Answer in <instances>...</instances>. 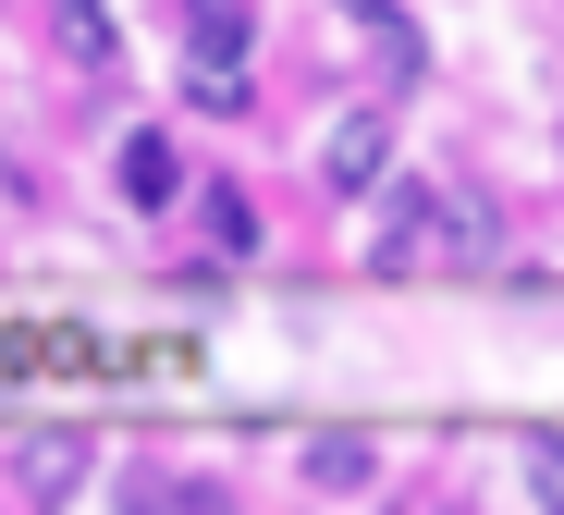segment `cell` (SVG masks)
I'll return each instance as SVG.
<instances>
[{"label": "cell", "mask_w": 564, "mask_h": 515, "mask_svg": "<svg viewBox=\"0 0 564 515\" xmlns=\"http://www.w3.org/2000/svg\"><path fill=\"white\" fill-rule=\"evenodd\" d=\"M319 184H332V196H381V184H393V111H381V98L332 111V136H319Z\"/></svg>", "instance_id": "cell-1"}, {"label": "cell", "mask_w": 564, "mask_h": 515, "mask_svg": "<svg viewBox=\"0 0 564 515\" xmlns=\"http://www.w3.org/2000/svg\"><path fill=\"white\" fill-rule=\"evenodd\" d=\"M430 234H442V184L393 172V184H381V234H368V270H381V282L430 270Z\"/></svg>", "instance_id": "cell-2"}, {"label": "cell", "mask_w": 564, "mask_h": 515, "mask_svg": "<svg viewBox=\"0 0 564 515\" xmlns=\"http://www.w3.org/2000/svg\"><path fill=\"white\" fill-rule=\"evenodd\" d=\"M184 98H197V111H221V124H234V111H258V86H246V74H221V62H184Z\"/></svg>", "instance_id": "cell-10"}, {"label": "cell", "mask_w": 564, "mask_h": 515, "mask_svg": "<svg viewBox=\"0 0 564 515\" xmlns=\"http://www.w3.org/2000/svg\"><path fill=\"white\" fill-rule=\"evenodd\" d=\"M528 491H540V503H564V442H540V454H528Z\"/></svg>", "instance_id": "cell-12"}, {"label": "cell", "mask_w": 564, "mask_h": 515, "mask_svg": "<svg viewBox=\"0 0 564 515\" xmlns=\"http://www.w3.org/2000/svg\"><path fill=\"white\" fill-rule=\"evenodd\" d=\"M503 258V210H491V196H442V234H430V270H466V282H479Z\"/></svg>", "instance_id": "cell-3"}, {"label": "cell", "mask_w": 564, "mask_h": 515, "mask_svg": "<svg viewBox=\"0 0 564 515\" xmlns=\"http://www.w3.org/2000/svg\"><path fill=\"white\" fill-rule=\"evenodd\" d=\"M50 37H62V62H74V74H111V62H123L111 0H50Z\"/></svg>", "instance_id": "cell-6"}, {"label": "cell", "mask_w": 564, "mask_h": 515, "mask_svg": "<svg viewBox=\"0 0 564 515\" xmlns=\"http://www.w3.org/2000/svg\"><path fill=\"white\" fill-rule=\"evenodd\" d=\"M13 491H25V503H74V491H86V442H25V454H13Z\"/></svg>", "instance_id": "cell-8"}, {"label": "cell", "mask_w": 564, "mask_h": 515, "mask_svg": "<svg viewBox=\"0 0 564 515\" xmlns=\"http://www.w3.org/2000/svg\"><path fill=\"white\" fill-rule=\"evenodd\" d=\"M123 503H148V515H172V503H197V515H209V503H221V479H123Z\"/></svg>", "instance_id": "cell-11"}, {"label": "cell", "mask_w": 564, "mask_h": 515, "mask_svg": "<svg viewBox=\"0 0 564 515\" xmlns=\"http://www.w3.org/2000/svg\"><path fill=\"white\" fill-rule=\"evenodd\" d=\"M197 222L221 234V258H246V246H258V210H246V184H209V196H197Z\"/></svg>", "instance_id": "cell-9"}, {"label": "cell", "mask_w": 564, "mask_h": 515, "mask_svg": "<svg viewBox=\"0 0 564 515\" xmlns=\"http://www.w3.org/2000/svg\"><path fill=\"white\" fill-rule=\"evenodd\" d=\"M307 479H319L332 503H356V491H381V442H356V430H332V442H307Z\"/></svg>", "instance_id": "cell-7"}, {"label": "cell", "mask_w": 564, "mask_h": 515, "mask_svg": "<svg viewBox=\"0 0 564 515\" xmlns=\"http://www.w3.org/2000/svg\"><path fill=\"white\" fill-rule=\"evenodd\" d=\"M184 62L246 74V62H258V0H184Z\"/></svg>", "instance_id": "cell-4"}, {"label": "cell", "mask_w": 564, "mask_h": 515, "mask_svg": "<svg viewBox=\"0 0 564 515\" xmlns=\"http://www.w3.org/2000/svg\"><path fill=\"white\" fill-rule=\"evenodd\" d=\"M111 172H123V210H172V196H184V148H172L160 124H135Z\"/></svg>", "instance_id": "cell-5"}]
</instances>
